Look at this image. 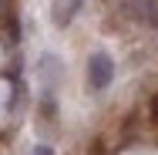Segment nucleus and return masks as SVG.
I'll list each match as a JSON object with an SVG mask.
<instances>
[{"label":"nucleus","instance_id":"20e7f679","mask_svg":"<svg viewBox=\"0 0 158 155\" xmlns=\"http://www.w3.org/2000/svg\"><path fill=\"white\" fill-rule=\"evenodd\" d=\"M37 71H40V74H44V81L51 84V81H54V78L61 74V64H57V58H54V54H44V58H40V67H37Z\"/></svg>","mask_w":158,"mask_h":155},{"label":"nucleus","instance_id":"7ed1b4c3","mask_svg":"<svg viewBox=\"0 0 158 155\" xmlns=\"http://www.w3.org/2000/svg\"><path fill=\"white\" fill-rule=\"evenodd\" d=\"M81 3H84V0H54V24H57V27H67V24L77 17Z\"/></svg>","mask_w":158,"mask_h":155},{"label":"nucleus","instance_id":"f257e3e1","mask_svg":"<svg viewBox=\"0 0 158 155\" xmlns=\"http://www.w3.org/2000/svg\"><path fill=\"white\" fill-rule=\"evenodd\" d=\"M114 81V61L108 58V54H91V61H88V84H91V91H104L108 84Z\"/></svg>","mask_w":158,"mask_h":155},{"label":"nucleus","instance_id":"f03ea898","mask_svg":"<svg viewBox=\"0 0 158 155\" xmlns=\"http://www.w3.org/2000/svg\"><path fill=\"white\" fill-rule=\"evenodd\" d=\"M125 14L131 20H141L148 27H158V0H125Z\"/></svg>","mask_w":158,"mask_h":155},{"label":"nucleus","instance_id":"39448f33","mask_svg":"<svg viewBox=\"0 0 158 155\" xmlns=\"http://www.w3.org/2000/svg\"><path fill=\"white\" fill-rule=\"evenodd\" d=\"M34 155H54V152H51V145H37V149H34Z\"/></svg>","mask_w":158,"mask_h":155}]
</instances>
